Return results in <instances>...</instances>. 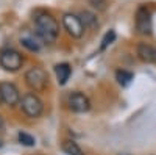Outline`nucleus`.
<instances>
[{"mask_svg": "<svg viewBox=\"0 0 156 155\" xmlns=\"http://www.w3.org/2000/svg\"><path fill=\"white\" fill-rule=\"evenodd\" d=\"M137 57L144 63H156V49L150 44L142 42L137 46Z\"/></svg>", "mask_w": 156, "mask_h": 155, "instance_id": "9d476101", "label": "nucleus"}, {"mask_svg": "<svg viewBox=\"0 0 156 155\" xmlns=\"http://www.w3.org/2000/svg\"><path fill=\"white\" fill-rule=\"evenodd\" d=\"M23 64V57L14 49H5L0 52V66L8 72H17Z\"/></svg>", "mask_w": 156, "mask_h": 155, "instance_id": "20e7f679", "label": "nucleus"}, {"mask_svg": "<svg viewBox=\"0 0 156 155\" xmlns=\"http://www.w3.org/2000/svg\"><path fill=\"white\" fill-rule=\"evenodd\" d=\"M25 83L33 91H44L48 85V75L42 68H31L25 74Z\"/></svg>", "mask_w": 156, "mask_h": 155, "instance_id": "f03ea898", "label": "nucleus"}, {"mask_svg": "<svg viewBox=\"0 0 156 155\" xmlns=\"http://www.w3.org/2000/svg\"><path fill=\"white\" fill-rule=\"evenodd\" d=\"M62 150H64L66 155H84L81 147L78 146L75 141H70V139H67V141L62 143Z\"/></svg>", "mask_w": 156, "mask_h": 155, "instance_id": "4468645a", "label": "nucleus"}, {"mask_svg": "<svg viewBox=\"0 0 156 155\" xmlns=\"http://www.w3.org/2000/svg\"><path fill=\"white\" fill-rule=\"evenodd\" d=\"M62 25L72 38H81L84 33V27H83L80 17L75 14H70V13L62 16Z\"/></svg>", "mask_w": 156, "mask_h": 155, "instance_id": "0eeeda50", "label": "nucleus"}, {"mask_svg": "<svg viewBox=\"0 0 156 155\" xmlns=\"http://www.w3.org/2000/svg\"><path fill=\"white\" fill-rule=\"evenodd\" d=\"M20 44L30 52H39L41 47H42L41 38H39L37 35H33V33H23L20 36Z\"/></svg>", "mask_w": 156, "mask_h": 155, "instance_id": "1a4fd4ad", "label": "nucleus"}, {"mask_svg": "<svg viewBox=\"0 0 156 155\" xmlns=\"http://www.w3.org/2000/svg\"><path fill=\"white\" fill-rule=\"evenodd\" d=\"M55 74H56V79L59 85H66L67 80L70 79V74H72V68L69 66L67 63H59L55 66Z\"/></svg>", "mask_w": 156, "mask_h": 155, "instance_id": "9b49d317", "label": "nucleus"}, {"mask_svg": "<svg viewBox=\"0 0 156 155\" xmlns=\"http://www.w3.org/2000/svg\"><path fill=\"white\" fill-rule=\"evenodd\" d=\"M136 31L144 36L151 33V14L145 6H139L136 11Z\"/></svg>", "mask_w": 156, "mask_h": 155, "instance_id": "423d86ee", "label": "nucleus"}, {"mask_svg": "<svg viewBox=\"0 0 156 155\" xmlns=\"http://www.w3.org/2000/svg\"><path fill=\"white\" fill-rule=\"evenodd\" d=\"M36 35L44 42H53L59 35V25L55 17H51L47 13H41L34 17Z\"/></svg>", "mask_w": 156, "mask_h": 155, "instance_id": "f257e3e1", "label": "nucleus"}, {"mask_svg": "<svg viewBox=\"0 0 156 155\" xmlns=\"http://www.w3.org/2000/svg\"><path fill=\"white\" fill-rule=\"evenodd\" d=\"M20 107L28 118H39L44 111V103L34 93H27L20 99Z\"/></svg>", "mask_w": 156, "mask_h": 155, "instance_id": "7ed1b4c3", "label": "nucleus"}, {"mask_svg": "<svg viewBox=\"0 0 156 155\" xmlns=\"http://www.w3.org/2000/svg\"><path fill=\"white\" fill-rule=\"evenodd\" d=\"M17 139H19V143L22 146H27V147H31V146L36 144V139L27 132H19L17 133Z\"/></svg>", "mask_w": 156, "mask_h": 155, "instance_id": "2eb2a0df", "label": "nucleus"}, {"mask_svg": "<svg viewBox=\"0 0 156 155\" xmlns=\"http://www.w3.org/2000/svg\"><path fill=\"white\" fill-rule=\"evenodd\" d=\"M67 103H69V108H70L73 113H86V111H89V108H90L89 99H87L84 94H81V93H73V94H70Z\"/></svg>", "mask_w": 156, "mask_h": 155, "instance_id": "6e6552de", "label": "nucleus"}, {"mask_svg": "<svg viewBox=\"0 0 156 155\" xmlns=\"http://www.w3.org/2000/svg\"><path fill=\"white\" fill-rule=\"evenodd\" d=\"M115 39V31L114 30H109L105 36H103V39H101V46H100V50H105L112 41Z\"/></svg>", "mask_w": 156, "mask_h": 155, "instance_id": "dca6fc26", "label": "nucleus"}, {"mask_svg": "<svg viewBox=\"0 0 156 155\" xmlns=\"http://www.w3.org/2000/svg\"><path fill=\"white\" fill-rule=\"evenodd\" d=\"M0 102L8 107H14L20 102V94L16 85L9 82H0Z\"/></svg>", "mask_w": 156, "mask_h": 155, "instance_id": "39448f33", "label": "nucleus"}, {"mask_svg": "<svg viewBox=\"0 0 156 155\" xmlns=\"http://www.w3.org/2000/svg\"><path fill=\"white\" fill-rule=\"evenodd\" d=\"M0 147H2V141H0Z\"/></svg>", "mask_w": 156, "mask_h": 155, "instance_id": "6ab92c4d", "label": "nucleus"}, {"mask_svg": "<svg viewBox=\"0 0 156 155\" xmlns=\"http://www.w3.org/2000/svg\"><path fill=\"white\" fill-rule=\"evenodd\" d=\"M2 128H3V118L0 116V130H2Z\"/></svg>", "mask_w": 156, "mask_h": 155, "instance_id": "a211bd4d", "label": "nucleus"}, {"mask_svg": "<svg viewBox=\"0 0 156 155\" xmlns=\"http://www.w3.org/2000/svg\"><path fill=\"white\" fill-rule=\"evenodd\" d=\"M106 3H108V0H89V5L92 8H95V9H98V11L105 9Z\"/></svg>", "mask_w": 156, "mask_h": 155, "instance_id": "f3484780", "label": "nucleus"}, {"mask_svg": "<svg viewBox=\"0 0 156 155\" xmlns=\"http://www.w3.org/2000/svg\"><path fill=\"white\" fill-rule=\"evenodd\" d=\"M83 24V27L84 28H97L98 27V19L97 16L94 14V13H90V11H81V14L78 16Z\"/></svg>", "mask_w": 156, "mask_h": 155, "instance_id": "f8f14e48", "label": "nucleus"}, {"mask_svg": "<svg viewBox=\"0 0 156 155\" xmlns=\"http://www.w3.org/2000/svg\"><path fill=\"white\" fill-rule=\"evenodd\" d=\"M133 79H134V74L129 72V71L119 69L115 72V80L119 82V85H122V86H128L129 83L133 82Z\"/></svg>", "mask_w": 156, "mask_h": 155, "instance_id": "ddd939ff", "label": "nucleus"}]
</instances>
